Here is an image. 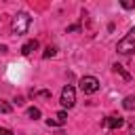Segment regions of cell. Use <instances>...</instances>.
<instances>
[{
  "label": "cell",
  "mask_w": 135,
  "mask_h": 135,
  "mask_svg": "<svg viewBox=\"0 0 135 135\" xmlns=\"http://www.w3.org/2000/svg\"><path fill=\"white\" fill-rule=\"evenodd\" d=\"M116 51H118V53H122V55H129V53H133V51H135V27H131V30H129V34H127L122 40H118Z\"/></svg>",
  "instance_id": "2"
},
{
  "label": "cell",
  "mask_w": 135,
  "mask_h": 135,
  "mask_svg": "<svg viewBox=\"0 0 135 135\" xmlns=\"http://www.w3.org/2000/svg\"><path fill=\"white\" fill-rule=\"evenodd\" d=\"M27 116L34 118V120H38V118H40V110H38V108H30V110H27Z\"/></svg>",
  "instance_id": "11"
},
{
  "label": "cell",
  "mask_w": 135,
  "mask_h": 135,
  "mask_svg": "<svg viewBox=\"0 0 135 135\" xmlns=\"http://www.w3.org/2000/svg\"><path fill=\"white\" fill-rule=\"evenodd\" d=\"M76 30H80V25H78V23H76V25H70V27H68V32H76Z\"/></svg>",
  "instance_id": "17"
},
{
  "label": "cell",
  "mask_w": 135,
  "mask_h": 135,
  "mask_svg": "<svg viewBox=\"0 0 135 135\" xmlns=\"http://www.w3.org/2000/svg\"><path fill=\"white\" fill-rule=\"evenodd\" d=\"M0 135H13V131H11V129H4V127H0Z\"/></svg>",
  "instance_id": "16"
},
{
  "label": "cell",
  "mask_w": 135,
  "mask_h": 135,
  "mask_svg": "<svg viewBox=\"0 0 135 135\" xmlns=\"http://www.w3.org/2000/svg\"><path fill=\"white\" fill-rule=\"evenodd\" d=\"M112 68H114V72H116V74H120V76H122L124 80H131V74H129V72H127V70H124V68H122L120 63H114Z\"/></svg>",
  "instance_id": "9"
},
{
  "label": "cell",
  "mask_w": 135,
  "mask_h": 135,
  "mask_svg": "<svg viewBox=\"0 0 135 135\" xmlns=\"http://www.w3.org/2000/svg\"><path fill=\"white\" fill-rule=\"evenodd\" d=\"M32 95H38V97H46V99H49V97H51V91H38V93L32 91Z\"/></svg>",
  "instance_id": "14"
},
{
  "label": "cell",
  "mask_w": 135,
  "mask_h": 135,
  "mask_svg": "<svg viewBox=\"0 0 135 135\" xmlns=\"http://www.w3.org/2000/svg\"><path fill=\"white\" fill-rule=\"evenodd\" d=\"M129 135H135V118H133L131 124H129Z\"/></svg>",
  "instance_id": "15"
},
{
  "label": "cell",
  "mask_w": 135,
  "mask_h": 135,
  "mask_svg": "<svg viewBox=\"0 0 135 135\" xmlns=\"http://www.w3.org/2000/svg\"><path fill=\"white\" fill-rule=\"evenodd\" d=\"M0 112H2V114H8V112H13V105H11L8 101L0 99Z\"/></svg>",
  "instance_id": "10"
},
{
  "label": "cell",
  "mask_w": 135,
  "mask_h": 135,
  "mask_svg": "<svg viewBox=\"0 0 135 135\" xmlns=\"http://www.w3.org/2000/svg\"><path fill=\"white\" fill-rule=\"evenodd\" d=\"M122 108L129 110V112H133V110H135V95H127L124 101H122Z\"/></svg>",
  "instance_id": "8"
},
{
  "label": "cell",
  "mask_w": 135,
  "mask_h": 135,
  "mask_svg": "<svg viewBox=\"0 0 135 135\" xmlns=\"http://www.w3.org/2000/svg\"><path fill=\"white\" fill-rule=\"evenodd\" d=\"M36 49H38V40H27V42L21 46V55H32Z\"/></svg>",
  "instance_id": "7"
},
{
  "label": "cell",
  "mask_w": 135,
  "mask_h": 135,
  "mask_svg": "<svg viewBox=\"0 0 135 135\" xmlns=\"http://www.w3.org/2000/svg\"><path fill=\"white\" fill-rule=\"evenodd\" d=\"M57 55V49L55 46H46V51H44V57L49 59V57H55Z\"/></svg>",
  "instance_id": "12"
},
{
  "label": "cell",
  "mask_w": 135,
  "mask_h": 135,
  "mask_svg": "<svg viewBox=\"0 0 135 135\" xmlns=\"http://www.w3.org/2000/svg\"><path fill=\"white\" fill-rule=\"evenodd\" d=\"M65 122H68V114H65V112H57L55 118H49V120H46L49 127H61V124H65Z\"/></svg>",
  "instance_id": "6"
},
{
  "label": "cell",
  "mask_w": 135,
  "mask_h": 135,
  "mask_svg": "<svg viewBox=\"0 0 135 135\" xmlns=\"http://www.w3.org/2000/svg\"><path fill=\"white\" fill-rule=\"evenodd\" d=\"M30 23H32V17L27 13H17L13 17V23H11V32L15 36H23L27 30H30Z\"/></svg>",
  "instance_id": "1"
},
{
  "label": "cell",
  "mask_w": 135,
  "mask_h": 135,
  "mask_svg": "<svg viewBox=\"0 0 135 135\" xmlns=\"http://www.w3.org/2000/svg\"><path fill=\"white\" fill-rule=\"evenodd\" d=\"M80 91H82L84 95L97 93V91H99V80H97L95 76H82V78H80Z\"/></svg>",
  "instance_id": "3"
},
{
  "label": "cell",
  "mask_w": 135,
  "mask_h": 135,
  "mask_svg": "<svg viewBox=\"0 0 135 135\" xmlns=\"http://www.w3.org/2000/svg\"><path fill=\"white\" fill-rule=\"evenodd\" d=\"M122 124H124V118L122 116H108L103 120V127L105 129H120Z\"/></svg>",
  "instance_id": "5"
},
{
  "label": "cell",
  "mask_w": 135,
  "mask_h": 135,
  "mask_svg": "<svg viewBox=\"0 0 135 135\" xmlns=\"http://www.w3.org/2000/svg\"><path fill=\"white\" fill-rule=\"evenodd\" d=\"M120 6H122V8H135V0H122Z\"/></svg>",
  "instance_id": "13"
},
{
  "label": "cell",
  "mask_w": 135,
  "mask_h": 135,
  "mask_svg": "<svg viewBox=\"0 0 135 135\" xmlns=\"http://www.w3.org/2000/svg\"><path fill=\"white\" fill-rule=\"evenodd\" d=\"M59 103L63 105V108H72L74 103H76V91H74V86H63V91H61V99H59Z\"/></svg>",
  "instance_id": "4"
}]
</instances>
